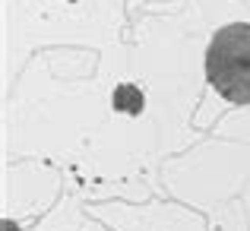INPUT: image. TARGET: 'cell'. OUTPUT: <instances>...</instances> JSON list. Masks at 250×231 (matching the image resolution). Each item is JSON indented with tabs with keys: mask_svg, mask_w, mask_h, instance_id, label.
I'll return each instance as SVG.
<instances>
[{
	"mask_svg": "<svg viewBox=\"0 0 250 231\" xmlns=\"http://www.w3.org/2000/svg\"><path fill=\"white\" fill-rule=\"evenodd\" d=\"M206 79L231 105H250V25H222L206 48Z\"/></svg>",
	"mask_w": 250,
	"mask_h": 231,
	"instance_id": "6da1fadb",
	"label": "cell"
},
{
	"mask_svg": "<svg viewBox=\"0 0 250 231\" xmlns=\"http://www.w3.org/2000/svg\"><path fill=\"white\" fill-rule=\"evenodd\" d=\"M3 231H19V225L13 219H3Z\"/></svg>",
	"mask_w": 250,
	"mask_h": 231,
	"instance_id": "7a4b0ae2",
	"label": "cell"
}]
</instances>
